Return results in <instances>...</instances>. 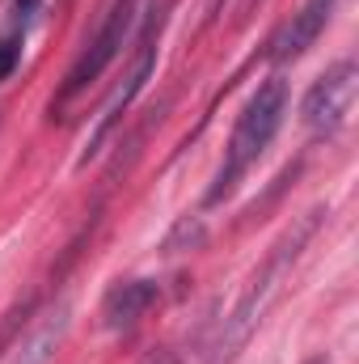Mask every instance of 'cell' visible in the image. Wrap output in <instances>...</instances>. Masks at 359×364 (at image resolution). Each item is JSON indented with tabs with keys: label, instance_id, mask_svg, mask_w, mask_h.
Masks as SVG:
<instances>
[{
	"label": "cell",
	"instance_id": "6da1fadb",
	"mask_svg": "<svg viewBox=\"0 0 359 364\" xmlns=\"http://www.w3.org/2000/svg\"><path fill=\"white\" fill-rule=\"evenodd\" d=\"M283 114H287V81L283 77H270L245 102V110L237 114V127H233L228 149H224V166H220V174H216L211 191H207V208L237 191V182L250 174V166L267 153V144L275 140Z\"/></svg>",
	"mask_w": 359,
	"mask_h": 364
},
{
	"label": "cell",
	"instance_id": "7a4b0ae2",
	"mask_svg": "<svg viewBox=\"0 0 359 364\" xmlns=\"http://www.w3.org/2000/svg\"><path fill=\"white\" fill-rule=\"evenodd\" d=\"M317 220H321V208H313L304 220H296V229H287V233L275 242V250L267 255V263L250 275V284H245V292H241V301H237V309H233V318L224 322V335H220V352H224V356H233V352L250 339V331L263 322V314H267L270 296L279 292L283 275L292 272V263L300 259V250H304L309 237L317 233Z\"/></svg>",
	"mask_w": 359,
	"mask_h": 364
},
{
	"label": "cell",
	"instance_id": "3957f363",
	"mask_svg": "<svg viewBox=\"0 0 359 364\" xmlns=\"http://www.w3.org/2000/svg\"><path fill=\"white\" fill-rule=\"evenodd\" d=\"M131 21H136V0H110V9H106V17H101V26H97V34L89 38V47L77 55V64L68 68V77H64V90H60V106L64 102H72L77 93H85L114 64V55L123 51V43H127V34H131Z\"/></svg>",
	"mask_w": 359,
	"mask_h": 364
},
{
	"label": "cell",
	"instance_id": "277c9868",
	"mask_svg": "<svg viewBox=\"0 0 359 364\" xmlns=\"http://www.w3.org/2000/svg\"><path fill=\"white\" fill-rule=\"evenodd\" d=\"M355 90H359V68L351 60H338L334 68H326V77L313 81V90L304 93V127L309 132H338L351 114V102H355Z\"/></svg>",
	"mask_w": 359,
	"mask_h": 364
},
{
	"label": "cell",
	"instance_id": "5b68a950",
	"mask_svg": "<svg viewBox=\"0 0 359 364\" xmlns=\"http://www.w3.org/2000/svg\"><path fill=\"white\" fill-rule=\"evenodd\" d=\"M157 34H161V13L157 17H148V26H144V34H140V43H136V64H131V73H127V81H123V90L110 97V106H106V119H101V127H97V136H93L89 144V157L101 149V140L114 132V123L123 119V110L140 97V90L148 85V77H153V64H157Z\"/></svg>",
	"mask_w": 359,
	"mask_h": 364
},
{
	"label": "cell",
	"instance_id": "8992f818",
	"mask_svg": "<svg viewBox=\"0 0 359 364\" xmlns=\"http://www.w3.org/2000/svg\"><path fill=\"white\" fill-rule=\"evenodd\" d=\"M68 322H72V309H68V301H60V305L47 309V314L38 318V326L17 343V352L9 356V364H51L55 352L64 348V339H68Z\"/></svg>",
	"mask_w": 359,
	"mask_h": 364
},
{
	"label": "cell",
	"instance_id": "52a82bcc",
	"mask_svg": "<svg viewBox=\"0 0 359 364\" xmlns=\"http://www.w3.org/2000/svg\"><path fill=\"white\" fill-rule=\"evenodd\" d=\"M157 301H161V284L157 279H127V284L110 288V296L101 305V318H106L110 331H131Z\"/></svg>",
	"mask_w": 359,
	"mask_h": 364
},
{
	"label": "cell",
	"instance_id": "ba28073f",
	"mask_svg": "<svg viewBox=\"0 0 359 364\" xmlns=\"http://www.w3.org/2000/svg\"><path fill=\"white\" fill-rule=\"evenodd\" d=\"M334 4H338V0H304L300 13H292L287 30L279 34V43H275V60H296V55H304V51L321 38V30L330 26Z\"/></svg>",
	"mask_w": 359,
	"mask_h": 364
},
{
	"label": "cell",
	"instance_id": "9c48e42d",
	"mask_svg": "<svg viewBox=\"0 0 359 364\" xmlns=\"http://www.w3.org/2000/svg\"><path fill=\"white\" fill-rule=\"evenodd\" d=\"M17 68V43H0V81Z\"/></svg>",
	"mask_w": 359,
	"mask_h": 364
},
{
	"label": "cell",
	"instance_id": "30bf717a",
	"mask_svg": "<svg viewBox=\"0 0 359 364\" xmlns=\"http://www.w3.org/2000/svg\"><path fill=\"white\" fill-rule=\"evenodd\" d=\"M304 364H330V360L326 356H313V360H304Z\"/></svg>",
	"mask_w": 359,
	"mask_h": 364
},
{
	"label": "cell",
	"instance_id": "8fae6325",
	"mask_svg": "<svg viewBox=\"0 0 359 364\" xmlns=\"http://www.w3.org/2000/svg\"><path fill=\"white\" fill-rule=\"evenodd\" d=\"M161 364H182V360H174V356H170V360H161Z\"/></svg>",
	"mask_w": 359,
	"mask_h": 364
},
{
	"label": "cell",
	"instance_id": "7c38bea8",
	"mask_svg": "<svg viewBox=\"0 0 359 364\" xmlns=\"http://www.w3.org/2000/svg\"><path fill=\"white\" fill-rule=\"evenodd\" d=\"M250 4H254V0H250Z\"/></svg>",
	"mask_w": 359,
	"mask_h": 364
}]
</instances>
